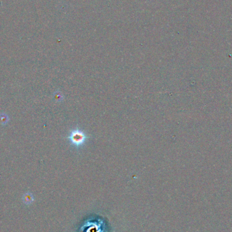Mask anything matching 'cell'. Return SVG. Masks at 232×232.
Listing matches in <instances>:
<instances>
[{
  "instance_id": "1",
  "label": "cell",
  "mask_w": 232,
  "mask_h": 232,
  "mask_svg": "<svg viewBox=\"0 0 232 232\" xmlns=\"http://www.w3.org/2000/svg\"><path fill=\"white\" fill-rule=\"evenodd\" d=\"M69 139L73 145L76 146H80L82 145L85 143L86 139V136L85 134L83 132H81L79 130H73L70 134Z\"/></svg>"
},
{
  "instance_id": "2",
  "label": "cell",
  "mask_w": 232,
  "mask_h": 232,
  "mask_svg": "<svg viewBox=\"0 0 232 232\" xmlns=\"http://www.w3.org/2000/svg\"><path fill=\"white\" fill-rule=\"evenodd\" d=\"M23 201L26 205H30L34 202V197L30 192H27L23 196Z\"/></svg>"
},
{
  "instance_id": "3",
  "label": "cell",
  "mask_w": 232,
  "mask_h": 232,
  "mask_svg": "<svg viewBox=\"0 0 232 232\" xmlns=\"http://www.w3.org/2000/svg\"><path fill=\"white\" fill-rule=\"evenodd\" d=\"M8 117L7 115H5L4 114H2L0 115V123L2 124H6L8 121Z\"/></svg>"
}]
</instances>
